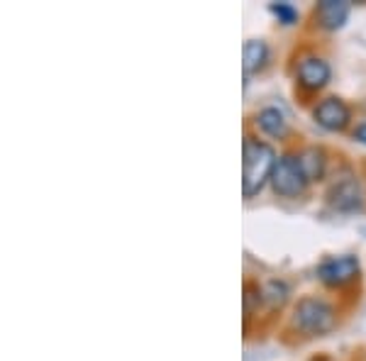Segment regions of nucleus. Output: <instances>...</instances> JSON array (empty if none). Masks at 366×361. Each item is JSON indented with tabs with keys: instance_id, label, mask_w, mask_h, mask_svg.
Returning a JSON list of instances; mask_svg holds the SVG:
<instances>
[{
	"instance_id": "nucleus-14",
	"label": "nucleus",
	"mask_w": 366,
	"mask_h": 361,
	"mask_svg": "<svg viewBox=\"0 0 366 361\" xmlns=\"http://www.w3.org/2000/svg\"><path fill=\"white\" fill-rule=\"evenodd\" d=\"M269 10L274 13V17L283 25H296L298 22V10L291 3H271Z\"/></svg>"
},
{
	"instance_id": "nucleus-12",
	"label": "nucleus",
	"mask_w": 366,
	"mask_h": 361,
	"mask_svg": "<svg viewBox=\"0 0 366 361\" xmlns=\"http://www.w3.org/2000/svg\"><path fill=\"white\" fill-rule=\"evenodd\" d=\"M262 295H264V305L274 312V310H281V307L286 305L291 291H288L286 281H281V278H271V281H267L262 286Z\"/></svg>"
},
{
	"instance_id": "nucleus-2",
	"label": "nucleus",
	"mask_w": 366,
	"mask_h": 361,
	"mask_svg": "<svg viewBox=\"0 0 366 361\" xmlns=\"http://www.w3.org/2000/svg\"><path fill=\"white\" fill-rule=\"evenodd\" d=\"M291 325L305 337H322L335 330L337 312L332 303H327L320 295H303L293 307Z\"/></svg>"
},
{
	"instance_id": "nucleus-3",
	"label": "nucleus",
	"mask_w": 366,
	"mask_h": 361,
	"mask_svg": "<svg viewBox=\"0 0 366 361\" xmlns=\"http://www.w3.org/2000/svg\"><path fill=\"white\" fill-rule=\"evenodd\" d=\"M308 176H305L303 167H300L298 154H283L276 162L274 176H271V188L281 198H298L308 188Z\"/></svg>"
},
{
	"instance_id": "nucleus-10",
	"label": "nucleus",
	"mask_w": 366,
	"mask_h": 361,
	"mask_svg": "<svg viewBox=\"0 0 366 361\" xmlns=\"http://www.w3.org/2000/svg\"><path fill=\"white\" fill-rule=\"evenodd\" d=\"M257 127L262 129L267 137H274V139H283L288 134V120L286 115L274 108V105H269V108H262L257 112Z\"/></svg>"
},
{
	"instance_id": "nucleus-11",
	"label": "nucleus",
	"mask_w": 366,
	"mask_h": 361,
	"mask_svg": "<svg viewBox=\"0 0 366 361\" xmlns=\"http://www.w3.org/2000/svg\"><path fill=\"white\" fill-rule=\"evenodd\" d=\"M269 61V44L264 39H249L244 44V74H257Z\"/></svg>"
},
{
	"instance_id": "nucleus-7",
	"label": "nucleus",
	"mask_w": 366,
	"mask_h": 361,
	"mask_svg": "<svg viewBox=\"0 0 366 361\" xmlns=\"http://www.w3.org/2000/svg\"><path fill=\"white\" fill-rule=\"evenodd\" d=\"M327 203L337 212H357L364 208V188L357 179L335 181L327 191Z\"/></svg>"
},
{
	"instance_id": "nucleus-1",
	"label": "nucleus",
	"mask_w": 366,
	"mask_h": 361,
	"mask_svg": "<svg viewBox=\"0 0 366 361\" xmlns=\"http://www.w3.org/2000/svg\"><path fill=\"white\" fill-rule=\"evenodd\" d=\"M276 149L264 139H244V159H242V193L244 198H254L257 193H262V188L267 186L274 176L276 169Z\"/></svg>"
},
{
	"instance_id": "nucleus-5",
	"label": "nucleus",
	"mask_w": 366,
	"mask_h": 361,
	"mask_svg": "<svg viewBox=\"0 0 366 361\" xmlns=\"http://www.w3.org/2000/svg\"><path fill=\"white\" fill-rule=\"evenodd\" d=\"M312 120L327 132H345L352 122V108L337 96H327L317 100L312 108Z\"/></svg>"
},
{
	"instance_id": "nucleus-15",
	"label": "nucleus",
	"mask_w": 366,
	"mask_h": 361,
	"mask_svg": "<svg viewBox=\"0 0 366 361\" xmlns=\"http://www.w3.org/2000/svg\"><path fill=\"white\" fill-rule=\"evenodd\" d=\"M352 137L357 139L359 144H366V120H364V122H359V125L352 129Z\"/></svg>"
},
{
	"instance_id": "nucleus-8",
	"label": "nucleus",
	"mask_w": 366,
	"mask_h": 361,
	"mask_svg": "<svg viewBox=\"0 0 366 361\" xmlns=\"http://www.w3.org/2000/svg\"><path fill=\"white\" fill-rule=\"evenodd\" d=\"M315 20L322 29H330V32L342 29L345 22L350 20V3H345V0H322L315 8Z\"/></svg>"
},
{
	"instance_id": "nucleus-9",
	"label": "nucleus",
	"mask_w": 366,
	"mask_h": 361,
	"mask_svg": "<svg viewBox=\"0 0 366 361\" xmlns=\"http://www.w3.org/2000/svg\"><path fill=\"white\" fill-rule=\"evenodd\" d=\"M298 159H300V167H303L305 176H308V181L325 179V171H327V154H325L322 147H317V144L303 147V149L298 152Z\"/></svg>"
},
{
	"instance_id": "nucleus-13",
	"label": "nucleus",
	"mask_w": 366,
	"mask_h": 361,
	"mask_svg": "<svg viewBox=\"0 0 366 361\" xmlns=\"http://www.w3.org/2000/svg\"><path fill=\"white\" fill-rule=\"evenodd\" d=\"M259 305H264L262 286H259V283H254V281H249L244 286V320H249L254 312L259 310Z\"/></svg>"
},
{
	"instance_id": "nucleus-4",
	"label": "nucleus",
	"mask_w": 366,
	"mask_h": 361,
	"mask_svg": "<svg viewBox=\"0 0 366 361\" xmlns=\"http://www.w3.org/2000/svg\"><path fill=\"white\" fill-rule=\"evenodd\" d=\"M362 264L354 254H342V257H327L317 266V278L330 288H345L359 278Z\"/></svg>"
},
{
	"instance_id": "nucleus-6",
	"label": "nucleus",
	"mask_w": 366,
	"mask_h": 361,
	"mask_svg": "<svg viewBox=\"0 0 366 361\" xmlns=\"http://www.w3.org/2000/svg\"><path fill=\"white\" fill-rule=\"evenodd\" d=\"M296 79H298L300 88H305L308 93H317L330 84V79H332V69H330L327 59H322L317 54H308L298 61Z\"/></svg>"
}]
</instances>
